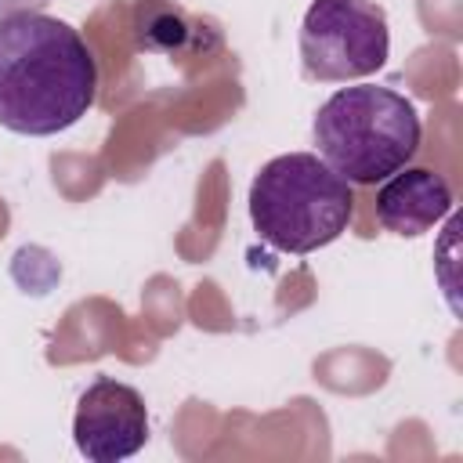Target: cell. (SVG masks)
<instances>
[{
  "instance_id": "6da1fadb",
  "label": "cell",
  "mask_w": 463,
  "mask_h": 463,
  "mask_svg": "<svg viewBox=\"0 0 463 463\" xmlns=\"http://www.w3.org/2000/svg\"><path fill=\"white\" fill-rule=\"evenodd\" d=\"M94 94V54L69 22L40 11L0 18V127L29 137L69 130Z\"/></svg>"
},
{
  "instance_id": "7a4b0ae2",
  "label": "cell",
  "mask_w": 463,
  "mask_h": 463,
  "mask_svg": "<svg viewBox=\"0 0 463 463\" xmlns=\"http://www.w3.org/2000/svg\"><path fill=\"white\" fill-rule=\"evenodd\" d=\"M351 217V184L315 152L275 156L250 181L253 232L279 253H315L336 242Z\"/></svg>"
},
{
  "instance_id": "3957f363",
  "label": "cell",
  "mask_w": 463,
  "mask_h": 463,
  "mask_svg": "<svg viewBox=\"0 0 463 463\" xmlns=\"http://www.w3.org/2000/svg\"><path fill=\"white\" fill-rule=\"evenodd\" d=\"M318 156L347 184H376L409 166L420 152V112L416 105L376 83L340 87L322 101L311 123Z\"/></svg>"
},
{
  "instance_id": "277c9868",
  "label": "cell",
  "mask_w": 463,
  "mask_h": 463,
  "mask_svg": "<svg viewBox=\"0 0 463 463\" xmlns=\"http://www.w3.org/2000/svg\"><path fill=\"white\" fill-rule=\"evenodd\" d=\"M387 14L373 0H311L300 25V65L318 83H347L383 69Z\"/></svg>"
},
{
  "instance_id": "5b68a950",
  "label": "cell",
  "mask_w": 463,
  "mask_h": 463,
  "mask_svg": "<svg viewBox=\"0 0 463 463\" xmlns=\"http://www.w3.org/2000/svg\"><path fill=\"white\" fill-rule=\"evenodd\" d=\"M72 438L90 463H119L148 441V409L137 387L98 376L76 402Z\"/></svg>"
},
{
  "instance_id": "8992f818",
  "label": "cell",
  "mask_w": 463,
  "mask_h": 463,
  "mask_svg": "<svg viewBox=\"0 0 463 463\" xmlns=\"http://www.w3.org/2000/svg\"><path fill=\"white\" fill-rule=\"evenodd\" d=\"M449 210L452 188L441 174L427 166H402L376 192V221L402 239L430 232L441 217H449Z\"/></svg>"
}]
</instances>
